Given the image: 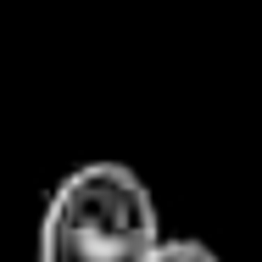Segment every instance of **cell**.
Returning <instances> with one entry per match:
<instances>
[{"mask_svg":"<svg viewBox=\"0 0 262 262\" xmlns=\"http://www.w3.org/2000/svg\"><path fill=\"white\" fill-rule=\"evenodd\" d=\"M157 246V195L128 162H78L39 212V262H145Z\"/></svg>","mask_w":262,"mask_h":262,"instance_id":"obj_1","label":"cell"},{"mask_svg":"<svg viewBox=\"0 0 262 262\" xmlns=\"http://www.w3.org/2000/svg\"><path fill=\"white\" fill-rule=\"evenodd\" d=\"M145 262H223L207 240H190V234H162V246Z\"/></svg>","mask_w":262,"mask_h":262,"instance_id":"obj_2","label":"cell"}]
</instances>
